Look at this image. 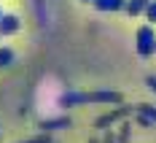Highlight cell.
Listing matches in <instances>:
<instances>
[{"label":"cell","mask_w":156,"mask_h":143,"mask_svg":"<svg viewBox=\"0 0 156 143\" xmlns=\"http://www.w3.org/2000/svg\"><path fill=\"white\" fill-rule=\"evenodd\" d=\"M65 105H78V103H121V95L119 92H110V89H102V92H67L62 97Z\"/></svg>","instance_id":"6da1fadb"},{"label":"cell","mask_w":156,"mask_h":143,"mask_svg":"<svg viewBox=\"0 0 156 143\" xmlns=\"http://www.w3.org/2000/svg\"><path fill=\"white\" fill-rule=\"evenodd\" d=\"M137 54H140V57L156 54V30H154V24L137 27Z\"/></svg>","instance_id":"7a4b0ae2"},{"label":"cell","mask_w":156,"mask_h":143,"mask_svg":"<svg viewBox=\"0 0 156 143\" xmlns=\"http://www.w3.org/2000/svg\"><path fill=\"white\" fill-rule=\"evenodd\" d=\"M135 111V108H129V105H124V108H116V111H110V113H102V116H97L94 119V127H110L113 122H119V119H126L129 113Z\"/></svg>","instance_id":"3957f363"},{"label":"cell","mask_w":156,"mask_h":143,"mask_svg":"<svg viewBox=\"0 0 156 143\" xmlns=\"http://www.w3.org/2000/svg\"><path fill=\"white\" fill-rule=\"evenodd\" d=\"M19 27H22V19L16 14H3L0 16V32L3 35H16Z\"/></svg>","instance_id":"277c9868"},{"label":"cell","mask_w":156,"mask_h":143,"mask_svg":"<svg viewBox=\"0 0 156 143\" xmlns=\"http://www.w3.org/2000/svg\"><path fill=\"white\" fill-rule=\"evenodd\" d=\"M92 6L97 11H121L126 6V0H92Z\"/></svg>","instance_id":"5b68a950"},{"label":"cell","mask_w":156,"mask_h":143,"mask_svg":"<svg viewBox=\"0 0 156 143\" xmlns=\"http://www.w3.org/2000/svg\"><path fill=\"white\" fill-rule=\"evenodd\" d=\"M148 3H151V0H126L124 11H126L129 16H140V14H145V8H148Z\"/></svg>","instance_id":"8992f818"},{"label":"cell","mask_w":156,"mask_h":143,"mask_svg":"<svg viewBox=\"0 0 156 143\" xmlns=\"http://www.w3.org/2000/svg\"><path fill=\"white\" fill-rule=\"evenodd\" d=\"M16 60V54H14V49H8V46H0V68H11Z\"/></svg>","instance_id":"52a82bcc"},{"label":"cell","mask_w":156,"mask_h":143,"mask_svg":"<svg viewBox=\"0 0 156 143\" xmlns=\"http://www.w3.org/2000/svg\"><path fill=\"white\" fill-rule=\"evenodd\" d=\"M135 111L143 113V116H148L151 122H156V105H148V103H140V105H135Z\"/></svg>","instance_id":"ba28073f"},{"label":"cell","mask_w":156,"mask_h":143,"mask_svg":"<svg viewBox=\"0 0 156 143\" xmlns=\"http://www.w3.org/2000/svg\"><path fill=\"white\" fill-rule=\"evenodd\" d=\"M43 130H54V127H70V119H54V122H43Z\"/></svg>","instance_id":"9c48e42d"},{"label":"cell","mask_w":156,"mask_h":143,"mask_svg":"<svg viewBox=\"0 0 156 143\" xmlns=\"http://www.w3.org/2000/svg\"><path fill=\"white\" fill-rule=\"evenodd\" d=\"M145 19H148V24H156V0L148 3V8H145Z\"/></svg>","instance_id":"30bf717a"},{"label":"cell","mask_w":156,"mask_h":143,"mask_svg":"<svg viewBox=\"0 0 156 143\" xmlns=\"http://www.w3.org/2000/svg\"><path fill=\"white\" fill-rule=\"evenodd\" d=\"M129 124H121V130H119V138H116V143H129Z\"/></svg>","instance_id":"8fae6325"},{"label":"cell","mask_w":156,"mask_h":143,"mask_svg":"<svg viewBox=\"0 0 156 143\" xmlns=\"http://www.w3.org/2000/svg\"><path fill=\"white\" fill-rule=\"evenodd\" d=\"M19 143H51L48 135H35V138H27V141H19Z\"/></svg>","instance_id":"7c38bea8"},{"label":"cell","mask_w":156,"mask_h":143,"mask_svg":"<svg viewBox=\"0 0 156 143\" xmlns=\"http://www.w3.org/2000/svg\"><path fill=\"white\" fill-rule=\"evenodd\" d=\"M145 84L154 89V95H156V76H148V79H145Z\"/></svg>","instance_id":"4fadbf2b"},{"label":"cell","mask_w":156,"mask_h":143,"mask_svg":"<svg viewBox=\"0 0 156 143\" xmlns=\"http://www.w3.org/2000/svg\"><path fill=\"white\" fill-rule=\"evenodd\" d=\"M102 143H116V138H113V132H108V135H105V141Z\"/></svg>","instance_id":"5bb4252c"},{"label":"cell","mask_w":156,"mask_h":143,"mask_svg":"<svg viewBox=\"0 0 156 143\" xmlns=\"http://www.w3.org/2000/svg\"><path fill=\"white\" fill-rule=\"evenodd\" d=\"M3 38H5V35H3V32H0V41H3Z\"/></svg>","instance_id":"9a60e30c"},{"label":"cell","mask_w":156,"mask_h":143,"mask_svg":"<svg viewBox=\"0 0 156 143\" xmlns=\"http://www.w3.org/2000/svg\"><path fill=\"white\" fill-rule=\"evenodd\" d=\"M89 143H100V141H89Z\"/></svg>","instance_id":"2e32d148"},{"label":"cell","mask_w":156,"mask_h":143,"mask_svg":"<svg viewBox=\"0 0 156 143\" xmlns=\"http://www.w3.org/2000/svg\"><path fill=\"white\" fill-rule=\"evenodd\" d=\"M83 3H92V0H83Z\"/></svg>","instance_id":"e0dca14e"},{"label":"cell","mask_w":156,"mask_h":143,"mask_svg":"<svg viewBox=\"0 0 156 143\" xmlns=\"http://www.w3.org/2000/svg\"><path fill=\"white\" fill-rule=\"evenodd\" d=\"M0 16H3V8H0Z\"/></svg>","instance_id":"ac0fdd59"}]
</instances>
